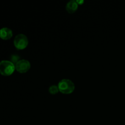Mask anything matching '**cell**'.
I'll return each mask as SVG.
<instances>
[{
    "label": "cell",
    "mask_w": 125,
    "mask_h": 125,
    "mask_svg": "<svg viewBox=\"0 0 125 125\" xmlns=\"http://www.w3.org/2000/svg\"><path fill=\"white\" fill-rule=\"evenodd\" d=\"M19 58V56H17V55H12V57H11V62H12L13 64L15 65L16 63L20 61Z\"/></svg>",
    "instance_id": "8"
},
{
    "label": "cell",
    "mask_w": 125,
    "mask_h": 125,
    "mask_svg": "<svg viewBox=\"0 0 125 125\" xmlns=\"http://www.w3.org/2000/svg\"><path fill=\"white\" fill-rule=\"evenodd\" d=\"M29 41L28 37L23 34H19L17 35L13 40L15 47L19 50L25 49L28 46Z\"/></svg>",
    "instance_id": "3"
},
{
    "label": "cell",
    "mask_w": 125,
    "mask_h": 125,
    "mask_svg": "<svg viewBox=\"0 0 125 125\" xmlns=\"http://www.w3.org/2000/svg\"><path fill=\"white\" fill-rule=\"evenodd\" d=\"M59 90L61 93L65 95L71 94L74 92L75 85L71 80L68 79H63L58 83L57 85Z\"/></svg>",
    "instance_id": "1"
},
{
    "label": "cell",
    "mask_w": 125,
    "mask_h": 125,
    "mask_svg": "<svg viewBox=\"0 0 125 125\" xmlns=\"http://www.w3.org/2000/svg\"><path fill=\"white\" fill-rule=\"evenodd\" d=\"M15 70V66L11 61H2L0 62V74L5 76L11 75Z\"/></svg>",
    "instance_id": "2"
},
{
    "label": "cell",
    "mask_w": 125,
    "mask_h": 125,
    "mask_svg": "<svg viewBox=\"0 0 125 125\" xmlns=\"http://www.w3.org/2000/svg\"><path fill=\"white\" fill-rule=\"evenodd\" d=\"M78 4L77 3L76 1L74 0H71L69 2H67L66 5V10L69 13H73L78 10Z\"/></svg>",
    "instance_id": "6"
},
{
    "label": "cell",
    "mask_w": 125,
    "mask_h": 125,
    "mask_svg": "<svg viewBox=\"0 0 125 125\" xmlns=\"http://www.w3.org/2000/svg\"><path fill=\"white\" fill-rule=\"evenodd\" d=\"M15 70L20 73H25L31 68V63L26 59H21L15 65Z\"/></svg>",
    "instance_id": "4"
},
{
    "label": "cell",
    "mask_w": 125,
    "mask_h": 125,
    "mask_svg": "<svg viewBox=\"0 0 125 125\" xmlns=\"http://www.w3.org/2000/svg\"><path fill=\"white\" fill-rule=\"evenodd\" d=\"M76 2L78 4V5H81L84 3V1H76Z\"/></svg>",
    "instance_id": "9"
},
{
    "label": "cell",
    "mask_w": 125,
    "mask_h": 125,
    "mask_svg": "<svg viewBox=\"0 0 125 125\" xmlns=\"http://www.w3.org/2000/svg\"><path fill=\"white\" fill-rule=\"evenodd\" d=\"M48 90L50 94H51V95H56L59 92L58 86L56 85H52L50 86Z\"/></svg>",
    "instance_id": "7"
},
{
    "label": "cell",
    "mask_w": 125,
    "mask_h": 125,
    "mask_svg": "<svg viewBox=\"0 0 125 125\" xmlns=\"http://www.w3.org/2000/svg\"><path fill=\"white\" fill-rule=\"evenodd\" d=\"M12 35H13V32L9 28H3L0 29V38L2 40H9L12 38Z\"/></svg>",
    "instance_id": "5"
}]
</instances>
